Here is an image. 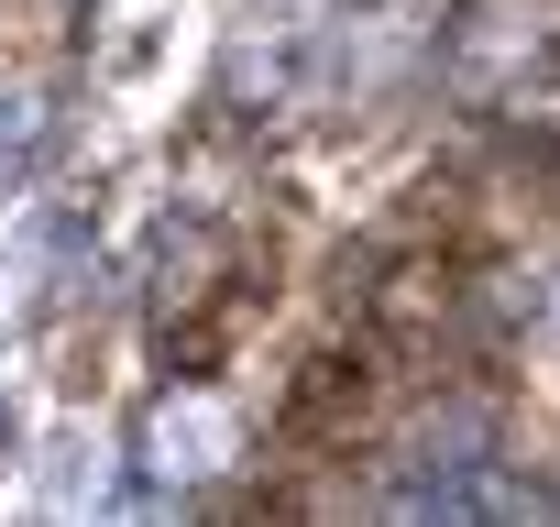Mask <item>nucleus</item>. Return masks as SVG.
Returning <instances> with one entry per match:
<instances>
[{
  "mask_svg": "<svg viewBox=\"0 0 560 527\" xmlns=\"http://www.w3.org/2000/svg\"><path fill=\"white\" fill-rule=\"evenodd\" d=\"M56 143V110L45 99H0V176H34Z\"/></svg>",
  "mask_w": 560,
  "mask_h": 527,
  "instance_id": "f257e3e1",
  "label": "nucleus"
}]
</instances>
